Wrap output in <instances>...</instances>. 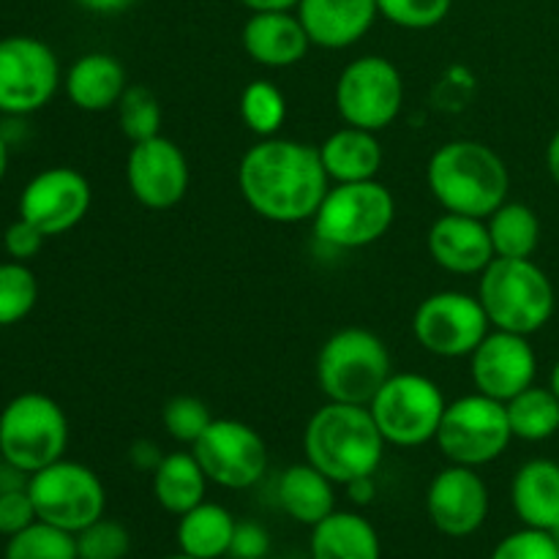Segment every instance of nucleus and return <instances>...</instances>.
I'll use <instances>...</instances> for the list:
<instances>
[{
    "label": "nucleus",
    "mask_w": 559,
    "mask_h": 559,
    "mask_svg": "<svg viewBox=\"0 0 559 559\" xmlns=\"http://www.w3.org/2000/svg\"><path fill=\"white\" fill-rule=\"evenodd\" d=\"M238 189L257 216L276 224H300L314 218L331 189V178L314 145L267 136L240 158Z\"/></svg>",
    "instance_id": "f257e3e1"
},
{
    "label": "nucleus",
    "mask_w": 559,
    "mask_h": 559,
    "mask_svg": "<svg viewBox=\"0 0 559 559\" xmlns=\"http://www.w3.org/2000/svg\"><path fill=\"white\" fill-rule=\"evenodd\" d=\"M426 183L445 213L489 218L508 202L511 175L500 153L478 140H453L426 164Z\"/></svg>",
    "instance_id": "f03ea898"
},
{
    "label": "nucleus",
    "mask_w": 559,
    "mask_h": 559,
    "mask_svg": "<svg viewBox=\"0 0 559 559\" xmlns=\"http://www.w3.org/2000/svg\"><path fill=\"white\" fill-rule=\"evenodd\" d=\"M385 445L369 407L360 404H322L304 431L306 462L338 486L374 475Z\"/></svg>",
    "instance_id": "7ed1b4c3"
},
{
    "label": "nucleus",
    "mask_w": 559,
    "mask_h": 559,
    "mask_svg": "<svg viewBox=\"0 0 559 559\" xmlns=\"http://www.w3.org/2000/svg\"><path fill=\"white\" fill-rule=\"evenodd\" d=\"M478 300L489 317V325L522 336H533L546 328L557 306L555 284L544 267L535 265L533 257H495L480 273Z\"/></svg>",
    "instance_id": "20e7f679"
},
{
    "label": "nucleus",
    "mask_w": 559,
    "mask_h": 559,
    "mask_svg": "<svg viewBox=\"0 0 559 559\" xmlns=\"http://www.w3.org/2000/svg\"><path fill=\"white\" fill-rule=\"evenodd\" d=\"M391 374L385 342L366 328L333 333L317 355V385L328 402L369 407Z\"/></svg>",
    "instance_id": "39448f33"
},
{
    "label": "nucleus",
    "mask_w": 559,
    "mask_h": 559,
    "mask_svg": "<svg viewBox=\"0 0 559 559\" xmlns=\"http://www.w3.org/2000/svg\"><path fill=\"white\" fill-rule=\"evenodd\" d=\"M396 218V200L380 180L336 183L317 207L314 235L331 249L353 251L377 243Z\"/></svg>",
    "instance_id": "423d86ee"
},
{
    "label": "nucleus",
    "mask_w": 559,
    "mask_h": 559,
    "mask_svg": "<svg viewBox=\"0 0 559 559\" xmlns=\"http://www.w3.org/2000/svg\"><path fill=\"white\" fill-rule=\"evenodd\" d=\"M69 420L63 407L44 393L27 391L0 413V453L22 473L33 475L63 459Z\"/></svg>",
    "instance_id": "0eeeda50"
},
{
    "label": "nucleus",
    "mask_w": 559,
    "mask_h": 559,
    "mask_svg": "<svg viewBox=\"0 0 559 559\" xmlns=\"http://www.w3.org/2000/svg\"><path fill=\"white\" fill-rule=\"evenodd\" d=\"M511 440L513 431L506 404L478 391L448 404L435 437L448 462L473 469L497 462Z\"/></svg>",
    "instance_id": "6e6552de"
},
{
    "label": "nucleus",
    "mask_w": 559,
    "mask_h": 559,
    "mask_svg": "<svg viewBox=\"0 0 559 559\" xmlns=\"http://www.w3.org/2000/svg\"><path fill=\"white\" fill-rule=\"evenodd\" d=\"M445 407L448 402L435 380L402 371L388 377L371 399L369 413L388 445L420 448L437 437Z\"/></svg>",
    "instance_id": "1a4fd4ad"
},
{
    "label": "nucleus",
    "mask_w": 559,
    "mask_h": 559,
    "mask_svg": "<svg viewBox=\"0 0 559 559\" xmlns=\"http://www.w3.org/2000/svg\"><path fill=\"white\" fill-rule=\"evenodd\" d=\"M27 495L41 522L74 535L102 519L107 508L102 478L91 467L69 459H58L49 467L33 473L27 478Z\"/></svg>",
    "instance_id": "9d476101"
},
{
    "label": "nucleus",
    "mask_w": 559,
    "mask_h": 559,
    "mask_svg": "<svg viewBox=\"0 0 559 559\" xmlns=\"http://www.w3.org/2000/svg\"><path fill=\"white\" fill-rule=\"evenodd\" d=\"M333 102L344 123L377 134L388 129L402 112L404 80L388 58L364 55L342 69Z\"/></svg>",
    "instance_id": "9b49d317"
},
{
    "label": "nucleus",
    "mask_w": 559,
    "mask_h": 559,
    "mask_svg": "<svg viewBox=\"0 0 559 559\" xmlns=\"http://www.w3.org/2000/svg\"><path fill=\"white\" fill-rule=\"evenodd\" d=\"M60 87L58 55L33 36L0 38V112L33 115L52 102Z\"/></svg>",
    "instance_id": "f8f14e48"
},
{
    "label": "nucleus",
    "mask_w": 559,
    "mask_h": 559,
    "mask_svg": "<svg viewBox=\"0 0 559 559\" xmlns=\"http://www.w3.org/2000/svg\"><path fill=\"white\" fill-rule=\"evenodd\" d=\"M413 333L420 347L437 358H469L489 333V317L475 295L445 289L420 300Z\"/></svg>",
    "instance_id": "ddd939ff"
},
{
    "label": "nucleus",
    "mask_w": 559,
    "mask_h": 559,
    "mask_svg": "<svg viewBox=\"0 0 559 559\" xmlns=\"http://www.w3.org/2000/svg\"><path fill=\"white\" fill-rule=\"evenodd\" d=\"M191 453L205 469L207 480L222 489H251L267 469V448L260 431L233 418H213L191 445Z\"/></svg>",
    "instance_id": "4468645a"
},
{
    "label": "nucleus",
    "mask_w": 559,
    "mask_h": 559,
    "mask_svg": "<svg viewBox=\"0 0 559 559\" xmlns=\"http://www.w3.org/2000/svg\"><path fill=\"white\" fill-rule=\"evenodd\" d=\"M93 191L82 173L49 167L33 175L20 194V218L41 229L47 238L74 229L91 211Z\"/></svg>",
    "instance_id": "2eb2a0df"
},
{
    "label": "nucleus",
    "mask_w": 559,
    "mask_h": 559,
    "mask_svg": "<svg viewBox=\"0 0 559 559\" xmlns=\"http://www.w3.org/2000/svg\"><path fill=\"white\" fill-rule=\"evenodd\" d=\"M126 180L140 205L151 211H169L189 191V162L173 140L162 134L151 136L131 145Z\"/></svg>",
    "instance_id": "dca6fc26"
},
{
    "label": "nucleus",
    "mask_w": 559,
    "mask_h": 559,
    "mask_svg": "<svg viewBox=\"0 0 559 559\" xmlns=\"http://www.w3.org/2000/svg\"><path fill=\"white\" fill-rule=\"evenodd\" d=\"M535 374H538V358L533 344L522 333L495 328L469 355V377L475 391L502 404L535 385Z\"/></svg>",
    "instance_id": "f3484780"
},
{
    "label": "nucleus",
    "mask_w": 559,
    "mask_h": 559,
    "mask_svg": "<svg viewBox=\"0 0 559 559\" xmlns=\"http://www.w3.org/2000/svg\"><path fill=\"white\" fill-rule=\"evenodd\" d=\"M426 513L448 538H469L489 516V489L478 469L451 464L426 489Z\"/></svg>",
    "instance_id": "a211bd4d"
},
{
    "label": "nucleus",
    "mask_w": 559,
    "mask_h": 559,
    "mask_svg": "<svg viewBox=\"0 0 559 559\" xmlns=\"http://www.w3.org/2000/svg\"><path fill=\"white\" fill-rule=\"evenodd\" d=\"M426 246L431 260L442 271L456 276H480L497 257L486 218L462 216V213H445L437 218L426 235Z\"/></svg>",
    "instance_id": "6ab92c4d"
},
{
    "label": "nucleus",
    "mask_w": 559,
    "mask_h": 559,
    "mask_svg": "<svg viewBox=\"0 0 559 559\" xmlns=\"http://www.w3.org/2000/svg\"><path fill=\"white\" fill-rule=\"evenodd\" d=\"M309 41L322 49H347L374 27L377 0H300L295 9Z\"/></svg>",
    "instance_id": "aec40b11"
},
{
    "label": "nucleus",
    "mask_w": 559,
    "mask_h": 559,
    "mask_svg": "<svg viewBox=\"0 0 559 559\" xmlns=\"http://www.w3.org/2000/svg\"><path fill=\"white\" fill-rule=\"evenodd\" d=\"M246 55L267 69H289L309 52L304 22L293 11H254L240 33Z\"/></svg>",
    "instance_id": "412c9836"
},
{
    "label": "nucleus",
    "mask_w": 559,
    "mask_h": 559,
    "mask_svg": "<svg viewBox=\"0 0 559 559\" xmlns=\"http://www.w3.org/2000/svg\"><path fill=\"white\" fill-rule=\"evenodd\" d=\"M66 96L82 112H107L118 107L120 96L129 87L123 63L115 55L87 52L66 71Z\"/></svg>",
    "instance_id": "4be33fe9"
},
{
    "label": "nucleus",
    "mask_w": 559,
    "mask_h": 559,
    "mask_svg": "<svg viewBox=\"0 0 559 559\" xmlns=\"http://www.w3.org/2000/svg\"><path fill=\"white\" fill-rule=\"evenodd\" d=\"M511 506L524 527L551 533L559 524V464L551 459L522 464L513 475Z\"/></svg>",
    "instance_id": "5701e85b"
},
{
    "label": "nucleus",
    "mask_w": 559,
    "mask_h": 559,
    "mask_svg": "<svg viewBox=\"0 0 559 559\" xmlns=\"http://www.w3.org/2000/svg\"><path fill=\"white\" fill-rule=\"evenodd\" d=\"M328 178L336 183L374 180L382 169V145L374 131L344 126L317 145Z\"/></svg>",
    "instance_id": "b1692460"
},
{
    "label": "nucleus",
    "mask_w": 559,
    "mask_h": 559,
    "mask_svg": "<svg viewBox=\"0 0 559 559\" xmlns=\"http://www.w3.org/2000/svg\"><path fill=\"white\" fill-rule=\"evenodd\" d=\"M311 559H382L374 524L355 511H333L311 527Z\"/></svg>",
    "instance_id": "393cba45"
},
{
    "label": "nucleus",
    "mask_w": 559,
    "mask_h": 559,
    "mask_svg": "<svg viewBox=\"0 0 559 559\" xmlns=\"http://www.w3.org/2000/svg\"><path fill=\"white\" fill-rule=\"evenodd\" d=\"M333 480L325 478L317 467L306 464H293L284 469L282 480H278V502L282 511L287 513L293 522L314 527L322 519L331 516L336 511V491H333Z\"/></svg>",
    "instance_id": "a878e982"
},
{
    "label": "nucleus",
    "mask_w": 559,
    "mask_h": 559,
    "mask_svg": "<svg viewBox=\"0 0 559 559\" xmlns=\"http://www.w3.org/2000/svg\"><path fill=\"white\" fill-rule=\"evenodd\" d=\"M151 478L153 497L173 516H183L191 508L205 502L207 475L194 459V453H164Z\"/></svg>",
    "instance_id": "bb28decb"
},
{
    "label": "nucleus",
    "mask_w": 559,
    "mask_h": 559,
    "mask_svg": "<svg viewBox=\"0 0 559 559\" xmlns=\"http://www.w3.org/2000/svg\"><path fill=\"white\" fill-rule=\"evenodd\" d=\"M178 549L194 559L229 557L235 535V516L218 502H200L178 516Z\"/></svg>",
    "instance_id": "cd10ccee"
},
{
    "label": "nucleus",
    "mask_w": 559,
    "mask_h": 559,
    "mask_svg": "<svg viewBox=\"0 0 559 559\" xmlns=\"http://www.w3.org/2000/svg\"><path fill=\"white\" fill-rule=\"evenodd\" d=\"M486 227H489V238L497 257L527 260L540 243V218L524 202H502L486 218Z\"/></svg>",
    "instance_id": "c85d7f7f"
},
{
    "label": "nucleus",
    "mask_w": 559,
    "mask_h": 559,
    "mask_svg": "<svg viewBox=\"0 0 559 559\" xmlns=\"http://www.w3.org/2000/svg\"><path fill=\"white\" fill-rule=\"evenodd\" d=\"M513 440L544 442L559 431V399L551 388L530 385L511 402H506Z\"/></svg>",
    "instance_id": "c756f323"
},
{
    "label": "nucleus",
    "mask_w": 559,
    "mask_h": 559,
    "mask_svg": "<svg viewBox=\"0 0 559 559\" xmlns=\"http://www.w3.org/2000/svg\"><path fill=\"white\" fill-rule=\"evenodd\" d=\"M3 559H80L76 535L38 519L22 533L11 535Z\"/></svg>",
    "instance_id": "7c9ffc66"
},
{
    "label": "nucleus",
    "mask_w": 559,
    "mask_h": 559,
    "mask_svg": "<svg viewBox=\"0 0 559 559\" xmlns=\"http://www.w3.org/2000/svg\"><path fill=\"white\" fill-rule=\"evenodd\" d=\"M240 118L249 126V131H254L260 140L267 136H276V131L282 129L284 120H287V98L278 91L273 82L267 80H254L243 87L240 93Z\"/></svg>",
    "instance_id": "2f4dec72"
},
{
    "label": "nucleus",
    "mask_w": 559,
    "mask_h": 559,
    "mask_svg": "<svg viewBox=\"0 0 559 559\" xmlns=\"http://www.w3.org/2000/svg\"><path fill=\"white\" fill-rule=\"evenodd\" d=\"M38 300L36 273L27 262H0V328L25 320Z\"/></svg>",
    "instance_id": "473e14b6"
},
{
    "label": "nucleus",
    "mask_w": 559,
    "mask_h": 559,
    "mask_svg": "<svg viewBox=\"0 0 559 559\" xmlns=\"http://www.w3.org/2000/svg\"><path fill=\"white\" fill-rule=\"evenodd\" d=\"M118 126L126 140H151L162 134V104L145 85H129L118 102Z\"/></svg>",
    "instance_id": "72a5a7b5"
},
{
    "label": "nucleus",
    "mask_w": 559,
    "mask_h": 559,
    "mask_svg": "<svg viewBox=\"0 0 559 559\" xmlns=\"http://www.w3.org/2000/svg\"><path fill=\"white\" fill-rule=\"evenodd\" d=\"M162 424L173 440L183 445H194L202 437V431L213 424L211 407L197 396H175L164 404Z\"/></svg>",
    "instance_id": "f704fd0d"
},
{
    "label": "nucleus",
    "mask_w": 559,
    "mask_h": 559,
    "mask_svg": "<svg viewBox=\"0 0 559 559\" xmlns=\"http://www.w3.org/2000/svg\"><path fill=\"white\" fill-rule=\"evenodd\" d=\"M131 549V535L115 519H96L76 533V555L80 559H123Z\"/></svg>",
    "instance_id": "c9c22d12"
},
{
    "label": "nucleus",
    "mask_w": 559,
    "mask_h": 559,
    "mask_svg": "<svg viewBox=\"0 0 559 559\" xmlns=\"http://www.w3.org/2000/svg\"><path fill=\"white\" fill-rule=\"evenodd\" d=\"M453 0H377V11L404 31H429L451 14Z\"/></svg>",
    "instance_id": "e433bc0d"
},
{
    "label": "nucleus",
    "mask_w": 559,
    "mask_h": 559,
    "mask_svg": "<svg viewBox=\"0 0 559 559\" xmlns=\"http://www.w3.org/2000/svg\"><path fill=\"white\" fill-rule=\"evenodd\" d=\"M489 559H559V544L546 530L524 527L506 535Z\"/></svg>",
    "instance_id": "4c0bfd02"
},
{
    "label": "nucleus",
    "mask_w": 559,
    "mask_h": 559,
    "mask_svg": "<svg viewBox=\"0 0 559 559\" xmlns=\"http://www.w3.org/2000/svg\"><path fill=\"white\" fill-rule=\"evenodd\" d=\"M33 522H38L36 508H33L31 495L25 489H14L0 495V535L11 538V535L22 533L25 527H31Z\"/></svg>",
    "instance_id": "58836bf2"
},
{
    "label": "nucleus",
    "mask_w": 559,
    "mask_h": 559,
    "mask_svg": "<svg viewBox=\"0 0 559 559\" xmlns=\"http://www.w3.org/2000/svg\"><path fill=\"white\" fill-rule=\"evenodd\" d=\"M44 240H47V235H44L41 229L33 227V224L25 222V218H16V222H11L9 227H5L3 249L11 260L31 262L33 257L41 251Z\"/></svg>",
    "instance_id": "ea45409f"
},
{
    "label": "nucleus",
    "mask_w": 559,
    "mask_h": 559,
    "mask_svg": "<svg viewBox=\"0 0 559 559\" xmlns=\"http://www.w3.org/2000/svg\"><path fill=\"white\" fill-rule=\"evenodd\" d=\"M271 555V535L262 524L257 522H238L235 524L233 546L229 557L233 559H267Z\"/></svg>",
    "instance_id": "a19ab883"
},
{
    "label": "nucleus",
    "mask_w": 559,
    "mask_h": 559,
    "mask_svg": "<svg viewBox=\"0 0 559 559\" xmlns=\"http://www.w3.org/2000/svg\"><path fill=\"white\" fill-rule=\"evenodd\" d=\"M162 459H164V453L158 451L156 442H151V440L134 442V445H131V451H129V462L134 464L136 469H142V473H153V469L158 467V462H162Z\"/></svg>",
    "instance_id": "79ce46f5"
},
{
    "label": "nucleus",
    "mask_w": 559,
    "mask_h": 559,
    "mask_svg": "<svg viewBox=\"0 0 559 559\" xmlns=\"http://www.w3.org/2000/svg\"><path fill=\"white\" fill-rule=\"evenodd\" d=\"M347 495L355 506H369L374 500L377 489H374V475H366V478L349 480L347 484Z\"/></svg>",
    "instance_id": "37998d69"
},
{
    "label": "nucleus",
    "mask_w": 559,
    "mask_h": 559,
    "mask_svg": "<svg viewBox=\"0 0 559 559\" xmlns=\"http://www.w3.org/2000/svg\"><path fill=\"white\" fill-rule=\"evenodd\" d=\"M82 9L93 11V14H120V11L129 9L134 0H76Z\"/></svg>",
    "instance_id": "c03bdc74"
},
{
    "label": "nucleus",
    "mask_w": 559,
    "mask_h": 559,
    "mask_svg": "<svg viewBox=\"0 0 559 559\" xmlns=\"http://www.w3.org/2000/svg\"><path fill=\"white\" fill-rule=\"evenodd\" d=\"M238 3L254 14V11H295L300 0H238Z\"/></svg>",
    "instance_id": "a18cd8bd"
},
{
    "label": "nucleus",
    "mask_w": 559,
    "mask_h": 559,
    "mask_svg": "<svg viewBox=\"0 0 559 559\" xmlns=\"http://www.w3.org/2000/svg\"><path fill=\"white\" fill-rule=\"evenodd\" d=\"M546 167H549L551 180L559 186V129L551 134L549 147H546Z\"/></svg>",
    "instance_id": "49530a36"
},
{
    "label": "nucleus",
    "mask_w": 559,
    "mask_h": 559,
    "mask_svg": "<svg viewBox=\"0 0 559 559\" xmlns=\"http://www.w3.org/2000/svg\"><path fill=\"white\" fill-rule=\"evenodd\" d=\"M5 169H9V140L0 134V183L5 178Z\"/></svg>",
    "instance_id": "de8ad7c7"
},
{
    "label": "nucleus",
    "mask_w": 559,
    "mask_h": 559,
    "mask_svg": "<svg viewBox=\"0 0 559 559\" xmlns=\"http://www.w3.org/2000/svg\"><path fill=\"white\" fill-rule=\"evenodd\" d=\"M549 388L555 391V396L559 399V360L555 364V369H551V377H549Z\"/></svg>",
    "instance_id": "09e8293b"
},
{
    "label": "nucleus",
    "mask_w": 559,
    "mask_h": 559,
    "mask_svg": "<svg viewBox=\"0 0 559 559\" xmlns=\"http://www.w3.org/2000/svg\"><path fill=\"white\" fill-rule=\"evenodd\" d=\"M164 559H194V557H189V555H183V551H180V555H173V557H164Z\"/></svg>",
    "instance_id": "8fccbe9b"
},
{
    "label": "nucleus",
    "mask_w": 559,
    "mask_h": 559,
    "mask_svg": "<svg viewBox=\"0 0 559 559\" xmlns=\"http://www.w3.org/2000/svg\"><path fill=\"white\" fill-rule=\"evenodd\" d=\"M551 535H555V538H557V544H559V524H557L555 530H551Z\"/></svg>",
    "instance_id": "3c124183"
},
{
    "label": "nucleus",
    "mask_w": 559,
    "mask_h": 559,
    "mask_svg": "<svg viewBox=\"0 0 559 559\" xmlns=\"http://www.w3.org/2000/svg\"><path fill=\"white\" fill-rule=\"evenodd\" d=\"M0 462H3V453H0Z\"/></svg>",
    "instance_id": "603ef678"
}]
</instances>
